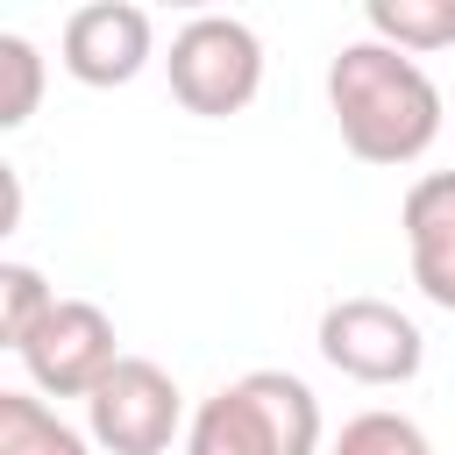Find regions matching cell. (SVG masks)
Returning a JSON list of instances; mask_svg holds the SVG:
<instances>
[{"instance_id":"6da1fadb","label":"cell","mask_w":455,"mask_h":455,"mask_svg":"<svg viewBox=\"0 0 455 455\" xmlns=\"http://www.w3.org/2000/svg\"><path fill=\"white\" fill-rule=\"evenodd\" d=\"M327 107H334V128L348 142V156L363 164H419L448 121V100L441 85L427 78L419 57L377 43V36H355L334 50L327 64Z\"/></svg>"},{"instance_id":"4fadbf2b","label":"cell","mask_w":455,"mask_h":455,"mask_svg":"<svg viewBox=\"0 0 455 455\" xmlns=\"http://www.w3.org/2000/svg\"><path fill=\"white\" fill-rule=\"evenodd\" d=\"M43 100V50L21 28H0V128H21Z\"/></svg>"},{"instance_id":"7c38bea8","label":"cell","mask_w":455,"mask_h":455,"mask_svg":"<svg viewBox=\"0 0 455 455\" xmlns=\"http://www.w3.org/2000/svg\"><path fill=\"white\" fill-rule=\"evenodd\" d=\"M334 455H434V441H427V427H419V419L370 405V412L341 419V434H334Z\"/></svg>"},{"instance_id":"3957f363","label":"cell","mask_w":455,"mask_h":455,"mask_svg":"<svg viewBox=\"0 0 455 455\" xmlns=\"http://www.w3.org/2000/svg\"><path fill=\"white\" fill-rule=\"evenodd\" d=\"M171 100L199 121H228L263 92V43L242 14H192L171 36Z\"/></svg>"},{"instance_id":"52a82bcc","label":"cell","mask_w":455,"mask_h":455,"mask_svg":"<svg viewBox=\"0 0 455 455\" xmlns=\"http://www.w3.org/2000/svg\"><path fill=\"white\" fill-rule=\"evenodd\" d=\"M149 57H156V21L135 0H85L64 14L57 64L78 85H128Z\"/></svg>"},{"instance_id":"8fae6325","label":"cell","mask_w":455,"mask_h":455,"mask_svg":"<svg viewBox=\"0 0 455 455\" xmlns=\"http://www.w3.org/2000/svg\"><path fill=\"white\" fill-rule=\"evenodd\" d=\"M57 313V291L43 284V270L36 263H0V341L21 355L28 348V334L43 327Z\"/></svg>"},{"instance_id":"7a4b0ae2","label":"cell","mask_w":455,"mask_h":455,"mask_svg":"<svg viewBox=\"0 0 455 455\" xmlns=\"http://www.w3.org/2000/svg\"><path fill=\"white\" fill-rule=\"evenodd\" d=\"M320 398L291 370H242L213 398H199L185 427V455H313Z\"/></svg>"},{"instance_id":"ba28073f","label":"cell","mask_w":455,"mask_h":455,"mask_svg":"<svg viewBox=\"0 0 455 455\" xmlns=\"http://www.w3.org/2000/svg\"><path fill=\"white\" fill-rule=\"evenodd\" d=\"M398 228H405V256H412V284L455 313V171H427L412 178L405 206H398Z\"/></svg>"},{"instance_id":"30bf717a","label":"cell","mask_w":455,"mask_h":455,"mask_svg":"<svg viewBox=\"0 0 455 455\" xmlns=\"http://www.w3.org/2000/svg\"><path fill=\"white\" fill-rule=\"evenodd\" d=\"M363 21H370L377 43H391L405 57H427V50L455 43V0H370Z\"/></svg>"},{"instance_id":"8992f818","label":"cell","mask_w":455,"mask_h":455,"mask_svg":"<svg viewBox=\"0 0 455 455\" xmlns=\"http://www.w3.org/2000/svg\"><path fill=\"white\" fill-rule=\"evenodd\" d=\"M114 363H121V341H114L107 306H92V299H57V313L21 348V370L43 398H92Z\"/></svg>"},{"instance_id":"9c48e42d","label":"cell","mask_w":455,"mask_h":455,"mask_svg":"<svg viewBox=\"0 0 455 455\" xmlns=\"http://www.w3.org/2000/svg\"><path fill=\"white\" fill-rule=\"evenodd\" d=\"M0 455H92V434L64 427L36 391H0Z\"/></svg>"},{"instance_id":"5b68a950","label":"cell","mask_w":455,"mask_h":455,"mask_svg":"<svg viewBox=\"0 0 455 455\" xmlns=\"http://www.w3.org/2000/svg\"><path fill=\"white\" fill-rule=\"evenodd\" d=\"M85 427H92V448H107V455H164L192 419H185V391L164 363L121 355L107 370V384L85 398Z\"/></svg>"},{"instance_id":"277c9868","label":"cell","mask_w":455,"mask_h":455,"mask_svg":"<svg viewBox=\"0 0 455 455\" xmlns=\"http://www.w3.org/2000/svg\"><path fill=\"white\" fill-rule=\"evenodd\" d=\"M320 355L327 370L355 377V384H412L419 363H427V334L412 313H398L391 299H370V291H348L320 313Z\"/></svg>"}]
</instances>
